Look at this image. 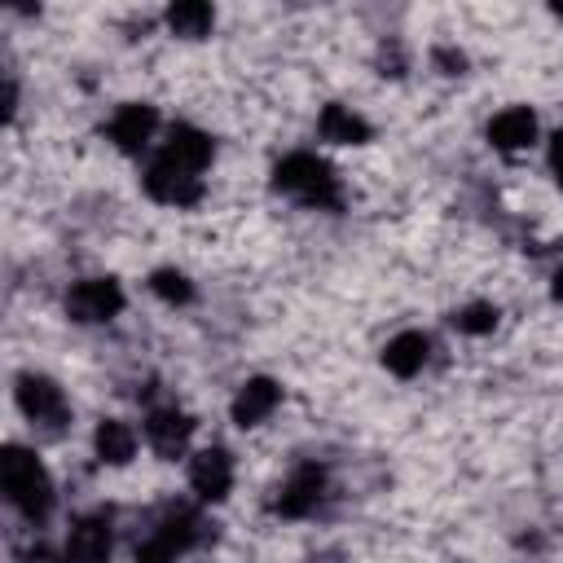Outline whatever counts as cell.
I'll return each instance as SVG.
<instances>
[{
  "instance_id": "cell-22",
  "label": "cell",
  "mask_w": 563,
  "mask_h": 563,
  "mask_svg": "<svg viewBox=\"0 0 563 563\" xmlns=\"http://www.w3.org/2000/svg\"><path fill=\"white\" fill-rule=\"evenodd\" d=\"M554 299H563V273L554 277Z\"/></svg>"
},
{
  "instance_id": "cell-8",
  "label": "cell",
  "mask_w": 563,
  "mask_h": 563,
  "mask_svg": "<svg viewBox=\"0 0 563 563\" xmlns=\"http://www.w3.org/2000/svg\"><path fill=\"white\" fill-rule=\"evenodd\" d=\"M110 559V519L88 515L66 537V563H106Z\"/></svg>"
},
{
  "instance_id": "cell-1",
  "label": "cell",
  "mask_w": 563,
  "mask_h": 563,
  "mask_svg": "<svg viewBox=\"0 0 563 563\" xmlns=\"http://www.w3.org/2000/svg\"><path fill=\"white\" fill-rule=\"evenodd\" d=\"M0 479H4V497H9L26 519H44V515H48V506H53V484H48L44 462H40L31 449L9 444L4 457H0Z\"/></svg>"
},
{
  "instance_id": "cell-19",
  "label": "cell",
  "mask_w": 563,
  "mask_h": 563,
  "mask_svg": "<svg viewBox=\"0 0 563 563\" xmlns=\"http://www.w3.org/2000/svg\"><path fill=\"white\" fill-rule=\"evenodd\" d=\"M453 325L462 334H488L497 325V308L493 303H466L462 312H453Z\"/></svg>"
},
{
  "instance_id": "cell-20",
  "label": "cell",
  "mask_w": 563,
  "mask_h": 563,
  "mask_svg": "<svg viewBox=\"0 0 563 563\" xmlns=\"http://www.w3.org/2000/svg\"><path fill=\"white\" fill-rule=\"evenodd\" d=\"M150 286H154V295L167 299V303H185V299L194 295V286H189L185 273H176V268H158V273L150 277Z\"/></svg>"
},
{
  "instance_id": "cell-15",
  "label": "cell",
  "mask_w": 563,
  "mask_h": 563,
  "mask_svg": "<svg viewBox=\"0 0 563 563\" xmlns=\"http://www.w3.org/2000/svg\"><path fill=\"white\" fill-rule=\"evenodd\" d=\"M92 444H97V457L110 462V466H123V462H132V453H136V435H132V427L119 422V418H106V422L97 427Z\"/></svg>"
},
{
  "instance_id": "cell-5",
  "label": "cell",
  "mask_w": 563,
  "mask_h": 563,
  "mask_svg": "<svg viewBox=\"0 0 563 563\" xmlns=\"http://www.w3.org/2000/svg\"><path fill=\"white\" fill-rule=\"evenodd\" d=\"M18 405L26 418L35 422H62L66 418V400H62V387L53 378H40V374H22L18 378Z\"/></svg>"
},
{
  "instance_id": "cell-3",
  "label": "cell",
  "mask_w": 563,
  "mask_h": 563,
  "mask_svg": "<svg viewBox=\"0 0 563 563\" xmlns=\"http://www.w3.org/2000/svg\"><path fill=\"white\" fill-rule=\"evenodd\" d=\"M119 308H123V290H119L114 277L75 282L70 295H66V312H70L75 321H110Z\"/></svg>"
},
{
  "instance_id": "cell-7",
  "label": "cell",
  "mask_w": 563,
  "mask_h": 563,
  "mask_svg": "<svg viewBox=\"0 0 563 563\" xmlns=\"http://www.w3.org/2000/svg\"><path fill=\"white\" fill-rule=\"evenodd\" d=\"M321 488H325V471L321 466H299L286 484H282V497H277V510L286 515V519H303L308 510H317V501H321Z\"/></svg>"
},
{
  "instance_id": "cell-10",
  "label": "cell",
  "mask_w": 563,
  "mask_h": 563,
  "mask_svg": "<svg viewBox=\"0 0 563 563\" xmlns=\"http://www.w3.org/2000/svg\"><path fill=\"white\" fill-rule=\"evenodd\" d=\"M154 128H158V114H154L150 106L132 101V106H123V110L110 119V141H114L123 154H136V150L154 136Z\"/></svg>"
},
{
  "instance_id": "cell-13",
  "label": "cell",
  "mask_w": 563,
  "mask_h": 563,
  "mask_svg": "<svg viewBox=\"0 0 563 563\" xmlns=\"http://www.w3.org/2000/svg\"><path fill=\"white\" fill-rule=\"evenodd\" d=\"M189 431H194V422H189V413H180V409H154L150 422H145V435H150V444H154L158 457H176V453L185 449Z\"/></svg>"
},
{
  "instance_id": "cell-9",
  "label": "cell",
  "mask_w": 563,
  "mask_h": 563,
  "mask_svg": "<svg viewBox=\"0 0 563 563\" xmlns=\"http://www.w3.org/2000/svg\"><path fill=\"white\" fill-rule=\"evenodd\" d=\"M145 194H150V198H158V202H176V207H189V202H198V194H202V180H198V176H189V172H176V167H167L163 158H154V167L145 172Z\"/></svg>"
},
{
  "instance_id": "cell-12",
  "label": "cell",
  "mask_w": 563,
  "mask_h": 563,
  "mask_svg": "<svg viewBox=\"0 0 563 563\" xmlns=\"http://www.w3.org/2000/svg\"><path fill=\"white\" fill-rule=\"evenodd\" d=\"M277 400H282V387H277L273 378H251V383L233 396V422H238V427H255V422H264V418L277 409Z\"/></svg>"
},
{
  "instance_id": "cell-4",
  "label": "cell",
  "mask_w": 563,
  "mask_h": 563,
  "mask_svg": "<svg viewBox=\"0 0 563 563\" xmlns=\"http://www.w3.org/2000/svg\"><path fill=\"white\" fill-rule=\"evenodd\" d=\"M167 167H176V172H189V176H198L202 167H207V158H211V136L207 132H198V128H189V123H176L172 132H167V141H163V154H158Z\"/></svg>"
},
{
  "instance_id": "cell-18",
  "label": "cell",
  "mask_w": 563,
  "mask_h": 563,
  "mask_svg": "<svg viewBox=\"0 0 563 563\" xmlns=\"http://www.w3.org/2000/svg\"><path fill=\"white\" fill-rule=\"evenodd\" d=\"M194 537H198V519H194L189 510H172V515L163 519V528L154 532V545H163L167 554H180V550L194 545Z\"/></svg>"
},
{
  "instance_id": "cell-14",
  "label": "cell",
  "mask_w": 563,
  "mask_h": 563,
  "mask_svg": "<svg viewBox=\"0 0 563 563\" xmlns=\"http://www.w3.org/2000/svg\"><path fill=\"white\" fill-rule=\"evenodd\" d=\"M422 361H427V339H422L418 330H405V334H396V339L383 347V365H387L396 378H413V374L422 369Z\"/></svg>"
},
{
  "instance_id": "cell-21",
  "label": "cell",
  "mask_w": 563,
  "mask_h": 563,
  "mask_svg": "<svg viewBox=\"0 0 563 563\" xmlns=\"http://www.w3.org/2000/svg\"><path fill=\"white\" fill-rule=\"evenodd\" d=\"M550 167H554V176H559V185H563V132L550 136Z\"/></svg>"
},
{
  "instance_id": "cell-11",
  "label": "cell",
  "mask_w": 563,
  "mask_h": 563,
  "mask_svg": "<svg viewBox=\"0 0 563 563\" xmlns=\"http://www.w3.org/2000/svg\"><path fill=\"white\" fill-rule=\"evenodd\" d=\"M532 136H537V114H532L528 106H510V110H501V114L488 123V141H493L497 150H506V154L532 145Z\"/></svg>"
},
{
  "instance_id": "cell-2",
  "label": "cell",
  "mask_w": 563,
  "mask_h": 563,
  "mask_svg": "<svg viewBox=\"0 0 563 563\" xmlns=\"http://www.w3.org/2000/svg\"><path fill=\"white\" fill-rule=\"evenodd\" d=\"M273 185L286 189V194H295V198L308 202V207H334V202H339V180H334L330 163L317 158V154H303V150L277 163Z\"/></svg>"
},
{
  "instance_id": "cell-6",
  "label": "cell",
  "mask_w": 563,
  "mask_h": 563,
  "mask_svg": "<svg viewBox=\"0 0 563 563\" xmlns=\"http://www.w3.org/2000/svg\"><path fill=\"white\" fill-rule=\"evenodd\" d=\"M189 484H194L198 497L220 501V497L229 493V484H233V462H229V453H224V449H202V453H194V462H189Z\"/></svg>"
},
{
  "instance_id": "cell-16",
  "label": "cell",
  "mask_w": 563,
  "mask_h": 563,
  "mask_svg": "<svg viewBox=\"0 0 563 563\" xmlns=\"http://www.w3.org/2000/svg\"><path fill=\"white\" fill-rule=\"evenodd\" d=\"M321 136L339 141V145H361V141H369V123L361 114H352L347 106H325L321 110Z\"/></svg>"
},
{
  "instance_id": "cell-17",
  "label": "cell",
  "mask_w": 563,
  "mask_h": 563,
  "mask_svg": "<svg viewBox=\"0 0 563 563\" xmlns=\"http://www.w3.org/2000/svg\"><path fill=\"white\" fill-rule=\"evenodd\" d=\"M167 26H172L176 35H185V40H198V35L211 31V4H202V0H180V4L167 9Z\"/></svg>"
}]
</instances>
